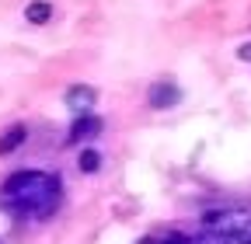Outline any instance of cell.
Segmentation results:
<instances>
[{
  "label": "cell",
  "instance_id": "6da1fadb",
  "mask_svg": "<svg viewBox=\"0 0 251 244\" xmlns=\"http://www.w3.org/2000/svg\"><path fill=\"white\" fill-rule=\"evenodd\" d=\"M4 206L18 217H49L59 206V178L49 171H18L4 181Z\"/></svg>",
  "mask_w": 251,
  "mask_h": 244
},
{
  "label": "cell",
  "instance_id": "3957f363",
  "mask_svg": "<svg viewBox=\"0 0 251 244\" xmlns=\"http://www.w3.org/2000/svg\"><path fill=\"white\" fill-rule=\"evenodd\" d=\"M67 108L74 112V115H87V112H94V101H98V91L94 87H87V84H74L70 91H67Z\"/></svg>",
  "mask_w": 251,
  "mask_h": 244
},
{
  "label": "cell",
  "instance_id": "9c48e42d",
  "mask_svg": "<svg viewBox=\"0 0 251 244\" xmlns=\"http://www.w3.org/2000/svg\"><path fill=\"white\" fill-rule=\"evenodd\" d=\"M164 244H199V241L196 237H185V234H168Z\"/></svg>",
  "mask_w": 251,
  "mask_h": 244
},
{
  "label": "cell",
  "instance_id": "5b68a950",
  "mask_svg": "<svg viewBox=\"0 0 251 244\" xmlns=\"http://www.w3.org/2000/svg\"><path fill=\"white\" fill-rule=\"evenodd\" d=\"M101 133V119L87 112V115H74V126H70V143H80V140H94Z\"/></svg>",
  "mask_w": 251,
  "mask_h": 244
},
{
  "label": "cell",
  "instance_id": "7a4b0ae2",
  "mask_svg": "<svg viewBox=\"0 0 251 244\" xmlns=\"http://www.w3.org/2000/svg\"><path fill=\"white\" fill-rule=\"evenodd\" d=\"M251 223V209L244 206H224V209H216L206 217V234L220 237V241H237Z\"/></svg>",
  "mask_w": 251,
  "mask_h": 244
},
{
  "label": "cell",
  "instance_id": "7c38bea8",
  "mask_svg": "<svg viewBox=\"0 0 251 244\" xmlns=\"http://www.w3.org/2000/svg\"><path fill=\"white\" fill-rule=\"evenodd\" d=\"M140 244H164V241H140Z\"/></svg>",
  "mask_w": 251,
  "mask_h": 244
},
{
  "label": "cell",
  "instance_id": "30bf717a",
  "mask_svg": "<svg viewBox=\"0 0 251 244\" xmlns=\"http://www.w3.org/2000/svg\"><path fill=\"white\" fill-rule=\"evenodd\" d=\"M237 56H241V59H244V63H251V42H244V46H241V49H237Z\"/></svg>",
  "mask_w": 251,
  "mask_h": 244
},
{
  "label": "cell",
  "instance_id": "52a82bcc",
  "mask_svg": "<svg viewBox=\"0 0 251 244\" xmlns=\"http://www.w3.org/2000/svg\"><path fill=\"white\" fill-rule=\"evenodd\" d=\"M25 18H28L31 24H46V21L52 18V0H35V4H28Z\"/></svg>",
  "mask_w": 251,
  "mask_h": 244
},
{
  "label": "cell",
  "instance_id": "8fae6325",
  "mask_svg": "<svg viewBox=\"0 0 251 244\" xmlns=\"http://www.w3.org/2000/svg\"><path fill=\"white\" fill-rule=\"evenodd\" d=\"M234 244H251V223H248V230H244V234H241Z\"/></svg>",
  "mask_w": 251,
  "mask_h": 244
},
{
  "label": "cell",
  "instance_id": "ba28073f",
  "mask_svg": "<svg viewBox=\"0 0 251 244\" xmlns=\"http://www.w3.org/2000/svg\"><path fill=\"white\" fill-rule=\"evenodd\" d=\"M77 164H80V171L94 174V171L101 168V154H98V150H91V146H84V150H80V157H77Z\"/></svg>",
  "mask_w": 251,
  "mask_h": 244
},
{
  "label": "cell",
  "instance_id": "8992f818",
  "mask_svg": "<svg viewBox=\"0 0 251 244\" xmlns=\"http://www.w3.org/2000/svg\"><path fill=\"white\" fill-rule=\"evenodd\" d=\"M25 140H28V126H25V122H14V126H11L4 136H0V157L14 154V150H18Z\"/></svg>",
  "mask_w": 251,
  "mask_h": 244
},
{
  "label": "cell",
  "instance_id": "277c9868",
  "mask_svg": "<svg viewBox=\"0 0 251 244\" xmlns=\"http://www.w3.org/2000/svg\"><path fill=\"white\" fill-rule=\"evenodd\" d=\"M147 101H150V108H171V105L181 101V91H178L175 80H157V84H150Z\"/></svg>",
  "mask_w": 251,
  "mask_h": 244
}]
</instances>
